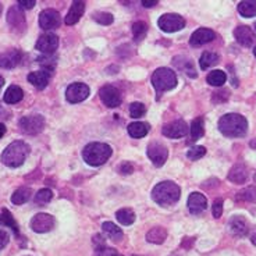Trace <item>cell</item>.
Wrapping results in <instances>:
<instances>
[{
    "instance_id": "6da1fadb",
    "label": "cell",
    "mask_w": 256,
    "mask_h": 256,
    "mask_svg": "<svg viewBox=\"0 0 256 256\" xmlns=\"http://www.w3.org/2000/svg\"><path fill=\"white\" fill-rule=\"evenodd\" d=\"M218 130L224 136L228 138H240L244 136L248 131V122L242 114L238 113H228L224 114L218 120Z\"/></svg>"
},
{
    "instance_id": "7a4b0ae2",
    "label": "cell",
    "mask_w": 256,
    "mask_h": 256,
    "mask_svg": "<svg viewBox=\"0 0 256 256\" xmlns=\"http://www.w3.org/2000/svg\"><path fill=\"white\" fill-rule=\"evenodd\" d=\"M31 152V148L28 144L22 141H14L3 150L2 154V162L7 167H20L28 158V154Z\"/></svg>"
},
{
    "instance_id": "3957f363",
    "label": "cell",
    "mask_w": 256,
    "mask_h": 256,
    "mask_svg": "<svg viewBox=\"0 0 256 256\" xmlns=\"http://www.w3.org/2000/svg\"><path fill=\"white\" fill-rule=\"evenodd\" d=\"M181 190L174 181H162L152 190V199L160 206H172L180 199Z\"/></svg>"
},
{
    "instance_id": "277c9868",
    "label": "cell",
    "mask_w": 256,
    "mask_h": 256,
    "mask_svg": "<svg viewBox=\"0 0 256 256\" xmlns=\"http://www.w3.org/2000/svg\"><path fill=\"white\" fill-rule=\"evenodd\" d=\"M113 154L112 146L103 142H90L82 150V159L92 167L102 166Z\"/></svg>"
},
{
    "instance_id": "5b68a950",
    "label": "cell",
    "mask_w": 256,
    "mask_h": 256,
    "mask_svg": "<svg viewBox=\"0 0 256 256\" xmlns=\"http://www.w3.org/2000/svg\"><path fill=\"white\" fill-rule=\"evenodd\" d=\"M150 82L154 85V90H158L159 94H162V92L174 90L177 86V76L172 68L160 67L152 74Z\"/></svg>"
},
{
    "instance_id": "8992f818",
    "label": "cell",
    "mask_w": 256,
    "mask_h": 256,
    "mask_svg": "<svg viewBox=\"0 0 256 256\" xmlns=\"http://www.w3.org/2000/svg\"><path fill=\"white\" fill-rule=\"evenodd\" d=\"M20 130L26 135H36L45 128V117L40 114L24 116L18 122Z\"/></svg>"
},
{
    "instance_id": "52a82bcc",
    "label": "cell",
    "mask_w": 256,
    "mask_h": 256,
    "mask_svg": "<svg viewBox=\"0 0 256 256\" xmlns=\"http://www.w3.org/2000/svg\"><path fill=\"white\" fill-rule=\"evenodd\" d=\"M146 154L154 166L162 167L167 162L168 150H167V146L164 144H162L159 141H154L148 145Z\"/></svg>"
},
{
    "instance_id": "ba28073f",
    "label": "cell",
    "mask_w": 256,
    "mask_h": 256,
    "mask_svg": "<svg viewBox=\"0 0 256 256\" xmlns=\"http://www.w3.org/2000/svg\"><path fill=\"white\" fill-rule=\"evenodd\" d=\"M158 26L162 31L164 32H177L186 26V20L180 14L167 13L163 14L158 21Z\"/></svg>"
},
{
    "instance_id": "9c48e42d",
    "label": "cell",
    "mask_w": 256,
    "mask_h": 256,
    "mask_svg": "<svg viewBox=\"0 0 256 256\" xmlns=\"http://www.w3.org/2000/svg\"><path fill=\"white\" fill-rule=\"evenodd\" d=\"M99 98L104 106H108L110 109L118 108L122 104V94L113 85H104L99 90Z\"/></svg>"
},
{
    "instance_id": "30bf717a",
    "label": "cell",
    "mask_w": 256,
    "mask_h": 256,
    "mask_svg": "<svg viewBox=\"0 0 256 256\" xmlns=\"http://www.w3.org/2000/svg\"><path fill=\"white\" fill-rule=\"evenodd\" d=\"M90 86L84 82H74L68 85L66 90V98L70 103H80L90 96Z\"/></svg>"
},
{
    "instance_id": "8fae6325",
    "label": "cell",
    "mask_w": 256,
    "mask_h": 256,
    "mask_svg": "<svg viewBox=\"0 0 256 256\" xmlns=\"http://www.w3.org/2000/svg\"><path fill=\"white\" fill-rule=\"evenodd\" d=\"M36 50L42 52L46 56H50L53 54L54 52L58 50V35H54V34H44V35H40L38 38V42H36Z\"/></svg>"
},
{
    "instance_id": "7c38bea8",
    "label": "cell",
    "mask_w": 256,
    "mask_h": 256,
    "mask_svg": "<svg viewBox=\"0 0 256 256\" xmlns=\"http://www.w3.org/2000/svg\"><path fill=\"white\" fill-rule=\"evenodd\" d=\"M62 24V17L60 13L53 10V8H46L42 13L39 14V26L45 31L56 30Z\"/></svg>"
},
{
    "instance_id": "4fadbf2b",
    "label": "cell",
    "mask_w": 256,
    "mask_h": 256,
    "mask_svg": "<svg viewBox=\"0 0 256 256\" xmlns=\"http://www.w3.org/2000/svg\"><path fill=\"white\" fill-rule=\"evenodd\" d=\"M53 227H54V218L49 213H38L31 220L32 231L38 234L49 232Z\"/></svg>"
},
{
    "instance_id": "5bb4252c",
    "label": "cell",
    "mask_w": 256,
    "mask_h": 256,
    "mask_svg": "<svg viewBox=\"0 0 256 256\" xmlns=\"http://www.w3.org/2000/svg\"><path fill=\"white\" fill-rule=\"evenodd\" d=\"M7 22H8V26H12L14 31H26V16H24V12H22V8H21L18 4H17V6L10 7V10L7 12Z\"/></svg>"
},
{
    "instance_id": "9a60e30c",
    "label": "cell",
    "mask_w": 256,
    "mask_h": 256,
    "mask_svg": "<svg viewBox=\"0 0 256 256\" xmlns=\"http://www.w3.org/2000/svg\"><path fill=\"white\" fill-rule=\"evenodd\" d=\"M162 132L167 138H182L186 136L188 132V127H186V122L184 120H174V122H168L166 126H163L162 128Z\"/></svg>"
},
{
    "instance_id": "2e32d148",
    "label": "cell",
    "mask_w": 256,
    "mask_h": 256,
    "mask_svg": "<svg viewBox=\"0 0 256 256\" xmlns=\"http://www.w3.org/2000/svg\"><path fill=\"white\" fill-rule=\"evenodd\" d=\"M214 38H216L214 31H212L209 28H199L191 35L190 45L194 46V48H199V46H204L212 42Z\"/></svg>"
},
{
    "instance_id": "e0dca14e",
    "label": "cell",
    "mask_w": 256,
    "mask_h": 256,
    "mask_svg": "<svg viewBox=\"0 0 256 256\" xmlns=\"http://www.w3.org/2000/svg\"><path fill=\"white\" fill-rule=\"evenodd\" d=\"M21 52L17 49H10V50L4 52L0 54V68H4V70H10L17 67L21 62Z\"/></svg>"
},
{
    "instance_id": "ac0fdd59",
    "label": "cell",
    "mask_w": 256,
    "mask_h": 256,
    "mask_svg": "<svg viewBox=\"0 0 256 256\" xmlns=\"http://www.w3.org/2000/svg\"><path fill=\"white\" fill-rule=\"evenodd\" d=\"M188 209L192 214H199L208 208V199L204 194L200 192H192L188 198Z\"/></svg>"
},
{
    "instance_id": "d6986e66",
    "label": "cell",
    "mask_w": 256,
    "mask_h": 256,
    "mask_svg": "<svg viewBox=\"0 0 256 256\" xmlns=\"http://www.w3.org/2000/svg\"><path fill=\"white\" fill-rule=\"evenodd\" d=\"M234 36L237 39L238 44H241L242 46H246V48H250V46L254 45L256 40L255 32L252 31L250 26H237L236 31H234Z\"/></svg>"
},
{
    "instance_id": "ffe728a7",
    "label": "cell",
    "mask_w": 256,
    "mask_h": 256,
    "mask_svg": "<svg viewBox=\"0 0 256 256\" xmlns=\"http://www.w3.org/2000/svg\"><path fill=\"white\" fill-rule=\"evenodd\" d=\"M50 76L52 72H49V71H34V72L28 74V82L32 84L36 90H45L49 81H50Z\"/></svg>"
},
{
    "instance_id": "44dd1931",
    "label": "cell",
    "mask_w": 256,
    "mask_h": 256,
    "mask_svg": "<svg viewBox=\"0 0 256 256\" xmlns=\"http://www.w3.org/2000/svg\"><path fill=\"white\" fill-rule=\"evenodd\" d=\"M84 12H85V2H72V4H71L70 10H68V13L66 16V18H64V22L67 24V26H74V24H77L80 18L82 17Z\"/></svg>"
},
{
    "instance_id": "7402d4cb",
    "label": "cell",
    "mask_w": 256,
    "mask_h": 256,
    "mask_svg": "<svg viewBox=\"0 0 256 256\" xmlns=\"http://www.w3.org/2000/svg\"><path fill=\"white\" fill-rule=\"evenodd\" d=\"M173 64L177 67V70L182 71L188 77H198V72L195 70V66H194V62L191 58H186L184 56H177V58H173Z\"/></svg>"
},
{
    "instance_id": "603a6c76",
    "label": "cell",
    "mask_w": 256,
    "mask_h": 256,
    "mask_svg": "<svg viewBox=\"0 0 256 256\" xmlns=\"http://www.w3.org/2000/svg\"><path fill=\"white\" fill-rule=\"evenodd\" d=\"M228 180L234 184H244L248 180V168L244 163H237L231 167Z\"/></svg>"
},
{
    "instance_id": "cb8c5ba5",
    "label": "cell",
    "mask_w": 256,
    "mask_h": 256,
    "mask_svg": "<svg viewBox=\"0 0 256 256\" xmlns=\"http://www.w3.org/2000/svg\"><path fill=\"white\" fill-rule=\"evenodd\" d=\"M230 230L237 237H245L250 231V226L242 216H234L230 220Z\"/></svg>"
},
{
    "instance_id": "d4e9b609",
    "label": "cell",
    "mask_w": 256,
    "mask_h": 256,
    "mask_svg": "<svg viewBox=\"0 0 256 256\" xmlns=\"http://www.w3.org/2000/svg\"><path fill=\"white\" fill-rule=\"evenodd\" d=\"M22 98H24L22 90L20 86H17V85H12V86L7 88L6 94L3 96V100L7 104H14V103H18L20 100H22Z\"/></svg>"
},
{
    "instance_id": "484cf974",
    "label": "cell",
    "mask_w": 256,
    "mask_h": 256,
    "mask_svg": "<svg viewBox=\"0 0 256 256\" xmlns=\"http://www.w3.org/2000/svg\"><path fill=\"white\" fill-rule=\"evenodd\" d=\"M32 196V190L30 186H20L18 190H16L12 195V202L14 205H22L26 204Z\"/></svg>"
},
{
    "instance_id": "4316f807",
    "label": "cell",
    "mask_w": 256,
    "mask_h": 256,
    "mask_svg": "<svg viewBox=\"0 0 256 256\" xmlns=\"http://www.w3.org/2000/svg\"><path fill=\"white\" fill-rule=\"evenodd\" d=\"M128 134L132 138H144L149 132V124L144 122H131L128 126Z\"/></svg>"
},
{
    "instance_id": "83f0119b",
    "label": "cell",
    "mask_w": 256,
    "mask_h": 256,
    "mask_svg": "<svg viewBox=\"0 0 256 256\" xmlns=\"http://www.w3.org/2000/svg\"><path fill=\"white\" fill-rule=\"evenodd\" d=\"M102 228L103 232L106 234V237L110 238L112 241L118 242V241H122V231L120 230L114 223H112V222H104V223L102 224Z\"/></svg>"
},
{
    "instance_id": "f1b7e54d",
    "label": "cell",
    "mask_w": 256,
    "mask_h": 256,
    "mask_svg": "<svg viewBox=\"0 0 256 256\" xmlns=\"http://www.w3.org/2000/svg\"><path fill=\"white\" fill-rule=\"evenodd\" d=\"M167 238V231L163 227H154L152 230L146 232L148 242L152 244H163Z\"/></svg>"
},
{
    "instance_id": "f546056e",
    "label": "cell",
    "mask_w": 256,
    "mask_h": 256,
    "mask_svg": "<svg viewBox=\"0 0 256 256\" xmlns=\"http://www.w3.org/2000/svg\"><path fill=\"white\" fill-rule=\"evenodd\" d=\"M238 13L241 14L242 17L250 18L256 16V2L254 0H244L238 4Z\"/></svg>"
},
{
    "instance_id": "4dcf8cb0",
    "label": "cell",
    "mask_w": 256,
    "mask_h": 256,
    "mask_svg": "<svg viewBox=\"0 0 256 256\" xmlns=\"http://www.w3.org/2000/svg\"><path fill=\"white\" fill-rule=\"evenodd\" d=\"M218 63V53H213V52H205L200 58H199V64H200V68L202 70H208L213 66H216Z\"/></svg>"
},
{
    "instance_id": "1f68e13d",
    "label": "cell",
    "mask_w": 256,
    "mask_h": 256,
    "mask_svg": "<svg viewBox=\"0 0 256 256\" xmlns=\"http://www.w3.org/2000/svg\"><path fill=\"white\" fill-rule=\"evenodd\" d=\"M116 218L118 220V223L122 224V226H130L135 222V213L132 209H128V208H124V209H120L116 213Z\"/></svg>"
},
{
    "instance_id": "d6a6232c",
    "label": "cell",
    "mask_w": 256,
    "mask_h": 256,
    "mask_svg": "<svg viewBox=\"0 0 256 256\" xmlns=\"http://www.w3.org/2000/svg\"><path fill=\"white\" fill-rule=\"evenodd\" d=\"M191 136L192 140H199L205 134V122H204V117H196L191 124Z\"/></svg>"
},
{
    "instance_id": "836d02e7",
    "label": "cell",
    "mask_w": 256,
    "mask_h": 256,
    "mask_svg": "<svg viewBox=\"0 0 256 256\" xmlns=\"http://www.w3.org/2000/svg\"><path fill=\"white\" fill-rule=\"evenodd\" d=\"M206 81H208V84L212 85V86H222V85L227 81V76H226V72L222 70H213L212 72L208 74Z\"/></svg>"
},
{
    "instance_id": "e575fe53",
    "label": "cell",
    "mask_w": 256,
    "mask_h": 256,
    "mask_svg": "<svg viewBox=\"0 0 256 256\" xmlns=\"http://www.w3.org/2000/svg\"><path fill=\"white\" fill-rule=\"evenodd\" d=\"M0 223L4 224V226H7V227H10V228H13L14 232L18 236V226H17L16 220H14L13 214L7 210V209H3L2 213H0Z\"/></svg>"
},
{
    "instance_id": "d590c367",
    "label": "cell",
    "mask_w": 256,
    "mask_h": 256,
    "mask_svg": "<svg viewBox=\"0 0 256 256\" xmlns=\"http://www.w3.org/2000/svg\"><path fill=\"white\" fill-rule=\"evenodd\" d=\"M148 32V26L146 22L144 21H136L132 24V35H134V39L136 42H140L142 39L146 36Z\"/></svg>"
},
{
    "instance_id": "8d00e7d4",
    "label": "cell",
    "mask_w": 256,
    "mask_h": 256,
    "mask_svg": "<svg viewBox=\"0 0 256 256\" xmlns=\"http://www.w3.org/2000/svg\"><path fill=\"white\" fill-rule=\"evenodd\" d=\"M53 198V192L49 188H44V190H39L36 192V195H35V204H38V205H46V204H49Z\"/></svg>"
},
{
    "instance_id": "74e56055",
    "label": "cell",
    "mask_w": 256,
    "mask_h": 256,
    "mask_svg": "<svg viewBox=\"0 0 256 256\" xmlns=\"http://www.w3.org/2000/svg\"><path fill=\"white\" fill-rule=\"evenodd\" d=\"M238 200L242 202H255L256 200V186H248L244 188L242 191H240L237 194Z\"/></svg>"
},
{
    "instance_id": "f35d334b",
    "label": "cell",
    "mask_w": 256,
    "mask_h": 256,
    "mask_svg": "<svg viewBox=\"0 0 256 256\" xmlns=\"http://www.w3.org/2000/svg\"><path fill=\"white\" fill-rule=\"evenodd\" d=\"M92 18L95 20L96 22L102 24V26H110L113 22V14L106 13V12H96L92 14Z\"/></svg>"
},
{
    "instance_id": "ab89813d",
    "label": "cell",
    "mask_w": 256,
    "mask_h": 256,
    "mask_svg": "<svg viewBox=\"0 0 256 256\" xmlns=\"http://www.w3.org/2000/svg\"><path fill=\"white\" fill-rule=\"evenodd\" d=\"M146 113V108H145V104L141 102H134L130 104V114L131 117H134V118H138V117H141Z\"/></svg>"
},
{
    "instance_id": "60d3db41",
    "label": "cell",
    "mask_w": 256,
    "mask_h": 256,
    "mask_svg": "<svg viewBox=\"0 0 256 256\" xmlns=\"http://www.w3.org/2000/svg\"><path fill=\"white\" fill-rule=\"evenodd\" d=\"M206 154V148L205 146H192L188 152H186V156L188 159L191 160H198L200 158H204Z\"/></svg>"
},
{
    "instance_id": "b9f144b4",
    "label": "cell",
    "mask_w": 256,
    "mask_h": 256,
    "mask_svg": "<svg viewBox=\"0 0 256 256\" xmlns=\"http://www.w3.org/2000/svg\"><path fill=\"white\" fill-rule=\"evenodd\" d=\"M39 64L44 67V70L45 71H49V72H52V71L54 70V66H56V58H52L50 56H42V58H38Z\"/></svg>"
},
{
    "instance_id": "7bdbcfd3",
    "label": "cell",
    "mask_w": 256,
    "mask_h": 256,
    "mask_svg": "<svg viewBox=\"0 0 256 256\" xmlns=\"http://www.w3.org/2000/svg\"><path fill=\"white\" fill-rule=\"evenodd\" d=\"M228 98H230V92H228V90H216V92H213L212 100H213V103H224L228 100Z\"/></svg>"
},
{
    "instance_id": "ee69618b",
    "label": "cell",
    "mask_w": 256,
    "mask_h": 256,
    "mask_svg": "<svg viewBox=\"0 0 256 256\" xmlns=\"http://www.w3.org/2000/svg\"><path fill=\"white\" fill-rule=\"evenodd\" d=\"M212 212H213V218H218L223 214V199H216L212 206Z\"/></svg>"
},
{
    "instance_id": "f6af8a7d",
    "label": "cell",
    "mask_w": 256,
    "mask_h": 256,
    "mask_svg": "<svg viewBox=\"0 0 256 256\" xmlns=\"http://www.w3.org/2000/svg\"><path fill=\"white\" fill-rule=\"evenodd\" d=\"M96 256H118V254L113 248L102 246V248H98L96 250Z\"/></svg>"
},
{
    "instance_id": "bcb514c9",
    "label": "cell",
    "mask_w": 256,
    "mask_h": 256,
    "mask_svg": "<svg viewBox=\"0 0 256 256\" xmlns=\"http://www.w3.org/2000/svg\"><path fill=\"white\" fill-rule=\"evenodd\" d=\"M118 172H120L122 174H131L132 172H134V167H132V164H131V163L124 162V163H122V164H120V167H118Z\"/></svg>"
},
{
    "instance_id": "7dc6e473",
    "label": "cell",
    "mask_w": 256,
    "mask_h": 256,
    "mask_svg": "<svg viewBox=\"0 0 256 256\" xmlns=\"http://www.w3.org/2000/svg\"><path fill=\"white\" fill-rule=\"evenodd\" d=\"M8 241H10V236H8V232L4 230H0V250L6 246L7 244H8Z\"/></svg>"
},
{
    "instance_id": "c3c4849f",
    "label": "cell",
    "mask_w": 256,
    "mask_h": 256,
    "mask_svg": "<svg viewBox=\"0 0 256 256\" xmlns=\"http://www.w3.org/2000/svg\"><path fill=\"white\" fill-rule=\"evenodd\" d=\"M92 241H94V245H95L96 250H98V248H102V246H106L104 237H103V236H100V234H96V236H94Z\"/></svg>"
},
{
    "instance_id": "681fc988",
    "label": "cell",
    "mask_w": 256,
    "mask_h": 256,
    "mask_svg": "<svg viewBox=\"0 0 256 256\" xmlns=\"http://www.w3.org/2000/svg\"><path fill=\"white\" fill-rule=\"evenodd\" d=\"M35 3H36L35 0H20L17 4H18L21 8H32V7L35 6Z\"/></svg>"
},
{
    "instance_id": "f907efd6",
    "label": "cell",
    "mask_w": 256,
    "mask_h": 256,
    "mask_svg": "<svg viewBox=\"0 0 256 256\" xmlns=\"http://www.w3.org/2000/svg\"><path fill=\"white\" fill-rule=\"evenodd\" d=\"M158 3H159L158 0H144V2H142V4L145 7H154Z\"/></svg>"
},
{
    "instance_id": "816d5d0a",
    "label": "cell",
    "mask_w": 256,
    "mask_h": 256,
    "mask_svg": "<svg viewBox=\"0 0 256 256\" xmlns=\"http://www.w3.org/2000/svg\"><path fill=\"white\" fill-rule=\"evenodd\" d=\"M4 134H6V126L3 122H0V138Z\"/></svg>"
},
{
    "instance_id": "f5cc1de1",
    "label": "cell",
    "mask_w": 256,
    "mask_h": 256,
    "mask_svg": "<svg viewBox=\"0 0 256 256\" xmlns=\"http://www.w3.org/2000/svg\"><path fill=\"white\" fill-rule=\"evenodd\" d=\"M250 241H252V244H254V245H256V231H255V234L250 237Z\"/></svg>"
},
{
    "instance_id": "db71d44e",
    "label": "cell",
    "mask_w": 256,
    "mask_h": 256,
    "mask_svg": "<svg viewBox=\"0 0 256 256\" xmlns=\"http://www.w3.org/2000/svg\"><path fill=\"white\" fill-rule=\"evenodd\" d=\"M250 146L254 148V149H256V140H252V141H250Z\"/></svg>"
},
{
    "instance_id": "11a10c76",
    "label": "cell",
    "mask_w": 256,
    "mask_h": 256,
    "mask_svg": "<svg viewBox=\"0 0 256 256\" xmlns=\"http://www.w3.org/2000/svg\"><path fill=\"white\" fill-rule=\"evenodd\" d=\"M3 84H4V78L0 76V90H2V86H3Z\"/></svg>"
},
{
    "instance_id": "9f6ffc18",
    "label": "cell",
    "mask_w": 256,
    "mask_h": 256,
    "mask_svg": "<svg viewBox=\"0 0 256 256\" xmlns=\"http://www.w3.org/2000/svg\"><path fill=\"white\" fill-rule=\"evenodd\" d=\"M2 10H3V7H2V3H0V14H2Z\"/></svg>"
},
{
    "instance_id": "6f0895ef",
    "label": "cell",
    "mask_w": 256,
    "mask_h": 256,
    "mask_svg": "<svg viewBox=\"0 0 256 256\" xmlns=\"http://www.w3.org/2000/svg\"><path fill=\"white\" fill-rule=\"evenodd\" d=\"M254 54H255V58H256V46H255V49H254Z\"/></svg>"
},
{
    "instance_id": "680465c9",
    "label": "cell",
    "mask_w": 256,
    "mask_h": 256,
    "mask_svg": "<svg viewBox=\"0 0 256 256\" xmlns=\"http://www.w3.org/2000/svg\"><path fill=\"white\" fill-rule=\"evenodd\" d=\"M255 181H256V174H255Z\"/></svg>"
},
{
    "instance_id": "91938a15",
    "label": "cell",
    "mask_w": 256,
    "mask_h": 256,
    "mask_svg": "<svg viewBox=\"0 0 256 256\" xmlns=\"http://www.w3.org/2000/svg\"><path fill=\"white\" fill-rule=\"evenodd\" d=\"M255 28H256V24H255Z\"/></svg>"
}]
</instances>
